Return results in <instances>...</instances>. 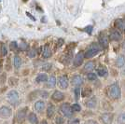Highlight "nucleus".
Wrapping results in <instances>:
<instances>
[{"instance_id": "412c9836", "label": "nucleus", "mask_w": 125, "mask_h": 124, "mask_svg": "<svg viewBox=\"0 0 125 124\" xmlns=\"http://www.w3.org/2000/svg\"><path fill=\"white\" fill-rule=\"evenodd\" d=\"M13 64H14V67L16 69H19L22 65V59L18 56V55H15L14 56V59H13Z\"/></svg>"}, {"instance_id": "c03bdc74", "label": "nucleus", "mask_w": 125, "mask_h": 124, "mask_svg": "<svg viewBox=\"0 0 125 124\" xmlns=\"http://www.w3.org/2000/svg\"><path fill=\"white\" fill-rule=\"evenodd\" d=\"M122 48H123V49L125 50V41L123 42V44H122Z\"/></svg>"}, {"instance_id": "a211bd4d", "label": "nucleus", "mask_w": 125, "mask_h": 124, "mask_svg": "<svg viewBox=\"0 0 125 124\" xmlns=\"http://www.w3.org/2000/svg\"><path fill=\"white\" fill-rule=\"evenodd\" d=\"M42 55H43L44 58H49V57H50V55H51V51H50V49H49V47L48 46V45L43 47Z\"/></svg>"}, {"instance_id": "2eb2a0df", "label": "nucleus", "mask_w": 125, "mask_h": 124, "mask_svg": "<svg viewBox=\"0 0 125 124\" xmlns=\"http://www.w3.org/2000/svg\"><path fill=\"white\" fill-rule=\"evenodd\" d=\"M94 67H95L94 62L90 61V62H86V64L84 65V71H85V72H91L92 70H94Z\"/></svg>"}, {"instance_id": "473e14b6", "label": "nucleus", "mask_w": 125, "mask_h": 124, "mask_svg": "<svg viewBox=\"0 0 125 124\" xmlns=\"http://www.w3.org/2000/svg\"><path fill=\"white\" fill-rule=\"evenodd\" d=\"M72 109H73V111L78 112V111H80V110H81V107H80V106H79V105H78V104H75V105H73V106H72Z\"/></svg>"}, {"instance_id": "423d86ee", "label": "nucleus", "mask_w": 125, "mask_h": 124, "mask_svg": "<svg viewBox=\"0 0 125 124\" xmlns=\"http://www.w3.org/2000/svg\"><path fill=\"white\" fill-rule=\"evenodd\" d=\"M102 122L104 124H112L113 121V114L111 113H104L100 117Z\"/></svg>"}, {"instance_id": "bb28decb", "label": "nucleus", "mask_w": 125, "mask_h": 124, "mask_svg": "<svg viewBox=\"0 0 125 124\" xmlns=\"http://www.w3.org/2000/svg\"><path fill=\"white\" fill-rule=\"evenodd\" d=\"M1 53L3 56H6L8 54V49H7L6 45H4V44L1 46Z\"/></svg>"}, {"instance_id": "20e7f679", "label": "nucleus", "mask_w": 125, "mask_h": 124, "mask_svg": "<svg viewBox=\"0 0 125 124\" xmlns=\"http://www.w3.org/2000/svg\"><path fill=\"white\" fill-rule=\"evenodd\" d=\"M61 112L62 114L67 117V118H71L73 116V109H72V106L67 104V103H64L61 106Z\"/></svg>"}, {"instance_id": "c9c22d12", "label": "nucleus", "mask_w": 125, "mask_h": 124, "mask_svg": "<svg viewBox=\"0 0 125 124\" xmlns=\"http://www.w3.org/2000/svg\"><path fill=\"white\" fill-rule=\"evenodd\" d=\"M74 93H75V95H76V99H78L79 98V94H80V89L79 88H76Z\"/></svg>"}, {"instance_id": "49530a36", "label": "nucleus", "mask_w": 125, "mask_h": 124, "mask_svg": "<svg viewBox=\"0 0 125 124\" xmlns=\"http://www.w3.org/2000/svg\"><path fill=\"white\" fill-rule=\"evenodd\" d=\"M0 70H1V66H0Z\"/></svg>"}, {"instance_id": "4c0bfd02", "label": "nucleus", "mask_w": 125, "mask_h": 124, "mask_svg": "<svg viewBox=\"0 0 125 124\" xmlns=\"http://www.w3.org/2000/svg\"><path fill=\"white\" fill-rule=\"evenodd\" d=\"M49 68H50V64L49 63H47V64H45L44 66H43V70H49Z\"/></svg>"}, {"instance_id": "dca6fc26", "label": "nucleus", "mask_w": 125, "mask_h": 124, "mask_svg": "<svg viewBox=\"0 0 125 124\" xmlns=\"http://www.w3.org/2000/svg\"><path fill=\"white\" fill-rule=\"evenodd\" d=\"M124 64H125V57L123 55H120L117 58V60H116V65L121 68V67L124 66Z\"/></svg>"}, {"instance_id": "0eeeda50", "label": "nucleus", "mask_w": 125, "mask_h": 124, "mask_svg": "<svg viewBox=\"0 0 125 124\" xmlns=\"http://www.w3.org/2000/svg\"><path fill=\"white\" fill-rule=\"evenodd\" d=\"M26 108L21 109L17 112V115H16V120L18 123H22L25 120V115H26Z\"/></svg>"}, {"instance_id": "c85d7f7f", "label": "nucleus", "mask_w": 125, "mask_h": 124, "mask_svg": "<svg viewBox=\"0 0 125 124\" xmlns=\"http://www.w3.org/2000/svg\"><path fill=\"white\" fill-rule=\"evenodd\" d=\"M36 55V50L35 49H32L29 50V52H28V57H30V58H34Z\"/></svg>"}, {"instance_id": "2f4dec72", "label": "nucleus", "mask_w": 125, "mask_h": 124, "mask_svg": "<svg viewBox=\"0 0 125 124\" xmlns=\"http://www.w3.org/2000/svg\"><path fill=\"white\" fill-rule=\"evenodd\" d=\"M97 78V76L94 73H89L88 74V79L89 80H95Z\"/></svg>"}, {"instance_id": "72a5a7b5", "label": "nucleus", "mask_w": 125, "mask_h": 124, "mask_svg": "<svg viewBox=\"0 0 125 124\" xmlns=\"http://www.w3.org/2000/svg\"><path fill=\"white\" fill-rule=\"evenodd\" d=\"M9 48H10V49H11V50H15V49H18V45H17V43H16L15 41H13V42H11V43H10Z\"/></svg>"}, {"instance_id": "ea45409f", "label": "nucleus", "mask_w": 125, "mask_h": 124, "mask_svg": "<svg viewBox=\"0 0 125 124\" xmlns=\"http://www.w3.org/2000/svg\"><path fill=\"white\" fill-rule=\"evenodd\" d=\"M86 124H98V123L96 121H94V120H89V121H87Z\"/></svg>"}, {"instance_id": "7c9ffc66", "label": "nucleus", "mask_w": 125, "mask_h": 124, "mask_svg": "<svg viewBox=\"0 0 125 124\" xmlns=\"http://www.w3.org/2000/svg\"><path fill=\"white\" fill-rule=\"evenodd\" d=\"M91 93H92V90L89 89V88H86V89L82 92V96H88L89 94H91Z\"/></svg>"}, {"instance_id": "4be33fe9", "label": "nucleus", "mask_w": 125, "mask_h": 124, "mask_svg": "<svg viewBox=\"0 0 125 124\" xmlns=\"http://www.w3.org/2000/svg\"><path fill=\"white\" fill-rule=\"evenodd\" d=\"M55 84H56V78L54 76H51L50 78H48V88L51 89L55 86Z\"/></svg>"}, {"instance_id": "a18cd8bd", "label": "nucleus", "mask_w": 125, "mask_h": 124, "mask_svg": "<svg viewBox=\"0 0 125 124\" xmlns=\"http://www.w3.org/2000/svg\"><path fill=\"white\" fill-rule=\"evenodd\" d=\"M23 1H24V2H26V1H27V0H23Z\"/></svg>"}, {"instance_id": "37998d69", "label": "nucleus", "mask_w": 125, "mask_h": 124, "mask_svg": "<svg viewBox=\"0 0 125 124\" xmlns=\"http://www.w3.org/2000/svg\"><path fill=\"white\" fill-rule=\"evenodd\" d=\"M40 124H48V123H47V121H46V120H43V121H42Z\"/></svg>"}, {"instance_id": "b1692460", "label": "nucleus", "mask_w": 125, "mask_h": 124, "mask_svg": "<svg viewBox=\"0 0 125 124\" xmlns=\"http://www.w3.org/2000/svg\"><path fill=\"white\" fill-rule=\"evenodd\" d=\"M97 74H98V76H100V77H105V76H107V70L106 67L100 66V67L97 69Z\"/></svg>"}, {"instance_id": "cd10ccee", "label": "nucleus", "mask_w": 125, "mask_h": 124, "mask_svg": "<svg viewBox=\"0 0 125 124\" xmlns=\"http://www.w3.org/2000/svg\"><path fill=\"white\" fill-rule=\"evenodd\" d=\"M28 49V44L26 43V42H22L21 43V45H20V49L21 50H26Z\"/></svg>"}, {"instance_id": "9b49d317", "label": "nucleus", "mask_w": 125, "mask_h": 124, "mask_svg": "<svg viewBox=\"0 0 125 124\" xmlns=\"http://www.w3.org/2000/svg\"><path fill=\"white\" fill-rule=\"evenodd\" d=\"M122 37L121 34L118 30H113V31L110 33V39L111 40H114V41H119L121 40Z\"/></svg>"}, {"instance_id": "e433bc0d", "label": "nucleus", "mask_w": 125, "mask_h": 124, "mask_svg": "<svg viewBox=\"0 0 125 124\" xmlns=\"http://www.w3.org/2000/svg\"><path fill=\"white\" fill-rule=\"evenodd\" d=\"M68 124H79V120H78V119L72 120L71 121H69V123Z\"/></svg>"}, {"instance_id": "39448f33", "label": "nucleus", "mask_w": 125, "mask_h": 124, "mask_svg": "<svg viewBox=\"0 0 125 124\" xmlns=\"http://www.w3.org/2000/svg\"><path fill=\"white\" fill-rule=\"evenodd\" d=\"M12 111L8 106H2L0 107V118L2 119H8L11 116Z\"/></svg>"}, {"instance_id": "9d476101", "label": "nucleus", "mask_w": 125, "mask_h": 124, "mask_svg": "<svg viewBox=\"0 0 125 124\" xmlns=\"http://www.w3.org/2000/svg\"><path fill=\"white\" fill-rule=\"evenodd\" d=\"M59 87L62 90L67 89V87H68V78L65 76H62V77L59 78Z\"/></svg>"}, {"instance_id": "5701e85b", "label": "nucleus", "mask_w": 125, "mask_h": 124, "mask_svg": "<svg viewBox=\"0 0 125 124\" xmlns=\"http://www.w3.org/2000/svg\"><path fill=\"white\" fill-rule=\"evenodd\" d=\"M36 82H45L48 80V76L47 74L45 73H41V74H38L37 77H36Z\"/></svg>"}, {"instance_id": "79ce46f5", "label": "nucleus", "mask_w": 125, "mask_h": 124, "mask_svg": "<svg viewBox=\"0 0 125 124\" xmlns=\"http://www.w3.org/2000/svg\"><path fill=\"white\" fill-rule=\"evenodd\" d=\"M41 22H46V19H45V18L43 17V18L41 19Z\"/></svg>"}, {"instance_id": "a19ab883", "label": "nucleus", "mask_w": 125, "mask_h": 124, "mask_svg": "<svg viewBox=\"0 0 125 124\" xmlns=\"http://www.w3.org/2000/svg\"><path fill=\"white\" fill-rule=\"evenodd\" d=\"M121 73H122V75L125 76V66L123 67V69H122V71H121Z\"/></svg>"}, {"instance_id": "ddd939ff", "label": "nucleus", "mask_w": 125, "mask_h": 124, "mask_svg": "<svg viewBox=\"0 0 125 124\" xmlns=\"http://www.w3.org/2000/svg\"><path fill=\"white\" fill-rule=\"evenodd\" d=\"M83 83V78H81L80 76H74L72 78V84L75 85V86H80L81 84Z\"/></svg>"}, {"instance_id": "f257e3e1", "label": "nucleus", "mask_w": 125, "mask_h": 124, "mask_svg": "<svg viewBox=\"0 0 125 124\" xmlns=\"http://www.w3.org/2000/svg\"><path fill=\"white\" fill-rule=\"evenodd\" d=\"M108 94H109V97L112 99H120L121 98V88L120 86L118 85V83H114L112 84L109 87V90H108Z\"/></svg>"}, {"instance_id": "aec40b11", "label": "nucleus", "mask_w": 125, "mask_h": 124, "mask_svg": "<svg viewBox=\"0 0 125 124\" xmlns=\"http://www.w3.org/2000/svg\"><path fill=\"white\" fill-rule=\"evenodd\" d=\"M28 120L31 124H37L38 120H37V117L35 113H30L28 115Z\"/></svg>"}, {"instance_id": "6ab92c4d", "label": "nucleus", "mask_w": 125, "mask_h": 124, "mask_svg": "<svg viewBox=\"0 0 125 124\" xmlns=\"http://www.w3.org/2000/svg\"><path fill=\"white\" fill-rule=\"evenodd\" d=\"M115 24H116L117 28H119L120 30H123V31H125V22L123 20H121V19L117 20L116 22H115Z\"/></svg>"}, {"instance_id": "6e6552de", "label": "nucleus", "mask_w": 125, "mask_h": 124, "mask_svg": "<svg viewBox=\"0 0 125 124\" xmlns=\"http://www.w3.org/2000/svg\"><path fill=\"white\" fill-rule=\"evenodd\" d=\"M84 57H85V56H84V53H83L82 51L78 52V54L76 55V57H75V60H74V65H75L76 67L80 66V65L82 64V62H83Z\"/></svg>"}, {"instance_id": "1a4fd4ad", "label": "nucleus", "mask_w": 125, "mask_h": 124, "mask_svg": "<svg viewBox=\"0 0 125 124\" xmlns=\"http://www.w3.org/2000/svg\"><path fill=\"white\" fill-rule=\"evenodd\" d=\"M51 98H52V100L55 101V102H60V101H62V100L64 99V95H63V93H61L60 91H55L54 93L52 94Z\"/></svg>"}, {"instance_id": "4468645a", "label": "nucleus", "mask_w": 125, "mask_h": 124, "mask_svg": "<svg viewBox=\"0 0 125 124\" xmlns=\"http://www.w3.org/2000/svg\"><path fill=\"white\" fill-rule=\"evenodd\" d=\"M45 108V103L43 101H37L36 104H35V109L37 111V112H42Z\"/></svg>"}, {"instance_id": "f03ea898", "label": "nucleus", "mask_w": 125, "mask_h": 124, "mask_svg": "<svg viewBox=\"0 0 125 124\" xmlns=\"http://www.w3.org/2000/svg\"><path fill=\"white\" fill-rule=\"evenodd\" d=\"M100 50H101V47L99 46L98 44H93L92 46L90 47V49L85 52V54H84V56H85V58H92V57H94L95 56L97 53H99L100 52Z\"/></svg>"}, {"instance_id": "f704fd0d", "label": "nucleus", "mask_w": 125, "mask_h": 124, "mask_svg": "<svg viewBox=\"0 0 125 124\" xmlns=\"http://www.w3.org/2000/svg\"><path fill=\"white\" fill-rule=\"evenodd\" d=\"M55 122H56V124H62L64 122V120H63L62 117H57L56 120H55Z\"/></svg>"}, {"instance_id": "a878e982", "label": "nucleus", "mask_w": 125, "mask_h": 124, "mask_svg": "<svg viewBox=\"0 0 125 124\" xmlns=\"http://www.w3.org/2000/svg\"><path fill=\"white\" fill-rule=\"evenodd\" d=\"M118 122L120 124H125V113L121 114L118 117Z\"/></svg>"}, {"instance_id": "c756f323", "label": "nucleus", "mask_w": 125, "mask_h": 124, "mask_svg": "<svg viewBox=\"0 0 125 124\" xmlns=\"http://www.w3.org/2000/svg\"><path fill=\"white\" fill-rule=\"evenodd\" d=\"M83 31L86 32V33L89 34V35H91L92 32H93V25H88L87 27H85V28L83 29Z\"/></svg>"}, {"instance_id": "f8f14e48", "label": "nucleus", "mask_w": 125, "mask_h": 124, "mask_svg": "<svg viewBox=\"0 0 125 124\" xmlns=\"http://www.w3.org/2000/svg\"><path fill=\"white\" fill-rule=\"evenodd\" d=\"M108 37L106 35H100V37H99V43H100V45L102 46V48H107L108 46Z\"/></svg>"}, {"instance_id": "7ed1b4c3", "label": "nucleus", "mask_w": 125, "mask_h": 124, "mask_svg": "<svg viewBox=\"0 0 125 124\" xmlns=\"http://www.w3.org/2000/svg\"><path fill=\"white\" fill-rule=\"evenodd\" d=\"M7 98H8L9 103L10 105H12V106H16L18 104V102H19V94L14 90L10 91L9 93H8V97Z\"/></svg>"}, {"instance_id": "58836bf2", "label": "nucleus", "mask_w": 125, "mask_h": 124, "mask_svg": "<svg viewBox=\"0 0 125 124\" xmlns=\"http://www.w3.org/2000/svg\"><path fill=\"white\" fill-rule=\"evenodd\" d=\"M26 15L28 16V17L31 19L32 21H36V18H35V17H33V16H32V14H30L29 12H26Z\"/></svg>"}, {"instance_id": "393cba45", "label": "nucleus", "mask_w": 125, "mask_h": 124, "mask_svg": "<svg viewBox=\"0 0 125 124\" xmlns=\"http://www.w3.org/2000/svg\"><path fill=\"white\" fill-rule=\"evenodd\" d=\"M54 112H55V107H54V106L49 105V107L47 108V116L49 118H51V117L54 115Z\"/></svg>"}, {"instance_id": "f3484780", "label": "nucleus", "mask_w": 125, "mask_h": 124, "mask_svg": "<svg viewBox=\"0 0 125 124\" xmlns=\"http://www.w3.org/2000/svg\"><path fill=\"white\" fill-rule=\"evenodd\" d=\"M97 105V101H96V98L95 97H93L91 98L87 103H86V106L88 108H94Z\"/></svg>"}]
</instances>
